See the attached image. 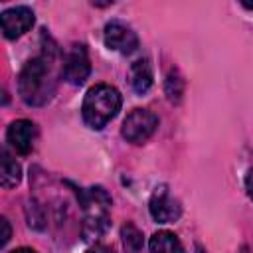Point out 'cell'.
Here are the masks:
<instances>
[{"label":"cell","mask_w":253,"mask_h":253,"mask_svg":"<svg viewBox=\"0 0 253 253\" xmlns=\"http://www.w3.org/2000/svg\"><path fill=\"white\" fill-rule=\"evenodd\" d=\"M55 45H43V51L32 57L18 75V93L30 107H42L55 95Z\"/></svg>","instance_id":"6da1fadb"},{"label":"cell","mask_w":253,"mask_h":253,"mask_svg":"<svg viewBox=\"0 0 253 253\" xmlns=\"http://www.w3.org/2000/svg\"><path fill=\"white\" fill-rule=\"evenodd\" d=\"M83 223L81 235L85 241H97L105 235L111 221V196L101 186H91L87 190L77 192Z\"/></svg>","instance_id":"7a4b0ae2"},{"label":"cell","mask_w":253,"mask_h":253,"mask_svg":"<svg viewBox=\"0 0 253 253\" xmlns=\"http://www.w3.org/2000/svg\"><path fill=\"white\" fill-rule=\"evenodd\" d=\"M121 105H123L121 93L113 85L99 83L87 91L83 99L81 115L89 128L101 130L111 119L117 117V113L121 111Z\"/></svg>","instance_id":"3957f363"},{"label":"cell","mask_w":253,"mask_h":253,"mask_svg":"<svg viewBox=\"0 0 253 253\" xmlns=\"http://www.w3.org/2000/svg\"><path fill=\"white\" fill-rule=\"evenodd\" d=\"M158 128V117L148 109H132L123 121V136L132 144H142Z\"/></svg>","instance_id":"277c9868"},{"label":"cell","mask_w":253,"mask_h":253,"mask_svg":"<svg viewBox=\"0 0 253 253\" xmlns=\"http://www.w3.org/2000/svg\"><path fill=\"white\" fill-rule=\"evenodd\" d=\"M89 73H91V61H89L87 47L83 43L71 45L63 55L61 77L71 85H81V83H85Z\"/></svg>","instance_id":"5b68a950"},{"label":"cell","mask_w":253,"mask_h":253,"mask_svg":"<svg viewBox=\"0 0 253 253\" xmlns=\"http://www.w3.org/2000/svg\"><path fill=\"white\" fill-rule=\"evenodd\" d=\"M103 38H105V45H107L109 49L119 51V53H125V55L132 53V51L138 47V38H136V34L132 32L130 26H126V24L121 22V20H111V22H107Z\"/></svg>","instance_id":"8992f818"},{"label":"cell","mask_w":253,"mask_h":253,"mask_svg":"<svg viewBox=\"0 0 253 253\" xmlns=\"http://www.w3.org/2000/svg\"><path fill=\"white\" fill-rule=\"evenodd\" d=\"M2 34L6 40H16L24 36L34 26V10L28 6H14L2 12Z\"/></svg>","instance_id":"52a82bcc"},{"label":"cell","mask_w":253,"mask_h":253,"mask_svg":"<svg viewBox=\"0 0 253 253\" xmlns=\"http://www.w3.org/2000/svg\"><path fill=\"white\" fill-rule=\"evenodd\" d=\"M150 215L154 221L158 223H170L176 221L182 213L180 202L176 198L170 196V192L166 190V186H158L154 190V194L150 196V204H148Z\"/></svg>","instance_id":"ba28073f"},{"label":"cell","mask_w":253,"mask_h":253,"mask_svg":"<svg viewBox=\"0 0 253 253\" xmlns=\"http://www.w3.org/2000/svg\"><path fill=\"white\" fill-rule=\"evenodd\" d=\"M36 138H38V128L32 121L28 119H18L14 123H10L8 130H6V140L8 144L22 156L30 154L36 146Z\"/></svg>","instance_id":"9c48e42d"},{"label":"cell","mask_w":253,"mask_h":253,"mask_svg":"<svg viewBox=\"0 0 253 253\" xmlns=\"http://www.w3.org/2000/svg\"><path fill=\"white\" fill-rule=\"evenodd\" d=\"M130 87L142 95L152 87V69L148 59H136L130 65Z\"/></svg>","instance_id":"30bf717a"},{"label":"cell","mask_w":253,"mask_h":253,"mask_svg":"<svg viewBox=\"0 0 253 253\" xmlns=\"http://www.w3.org/2000/svg\"><path fill=\"white\" fill-rule=\"evenodd\" d=\"M148 249L150 253H186L172 231H156L148 241Z\"/></svg>","instance_id":"8fae6325"},{"label":"cell","mask_w":253,"mask_h":253,"mask_svg":"<svg viewBox=\"0 0 253 253\" xmlns=\"http://www.w3.org/2000/svg\"><path fill=\"white\" fill-rule=\"evenodd\" d=\"M22 180V168L20 164L10 156L8 150H2V174H0V184L4 188H14Z\"/></svg>","instance_id":"7c38bea8"},{"label":"cell","mask_w":253,"mask_h":253,"mask_svg":"<svg viewBox=\"0 0 253 253\" xmlns=\"http://www.w3.org/2000/svg\"><path fill=\"white\" fill-rule=\"evenodd\" d=\"M121 237H123V245L128 253H138L144 245V237L142 231L134 225V223H125L121 227Z\"/></svg>","instance_id":"4fadbf2b"},{"label":"cell","mask_w":253,"mask_h":253,"mask_svg":"<svg viewBox=\"0 0 253 253\" xmlns=\"http://www.w3.org/2000/svg\"><path fill=\"white\" fill-rule=\"evenodd\" d=\"M164 89H166V97H168L170 103H178L182 99V95H184V79L180 77V73L176 69L168 73Z\"/></svg>","instance_id":"5bb4252c"},{"label":"cell","mask_w":253,"mask_h":253,"mask_svg":"<svg viewBox=\"0 0 253 253\" xmlns=\"http://www.w3.org/2000/svg\"><path fill=\"white\" fill-rule=\"evenodd\" d=\"M0 225H2V239H0V245H6V243H8V239H10L12 229H10V223H8V219H6V217H2V219H0Z\"/></svg>","instance_id":"9a60e30c"},{"label":"cell","mask_w":253,"mask_h":253,"mask_svg":"<svg viewBox=\"0 0 253 253\" xmlns=\"http://www.w3.org/2000/svg\"><path fill=\"white\" fill-rule=\"evenodd\" d=\"M245 190H247V194H249V198L253 200V168L247 172V176H245Z\"/></svg>","instance_id":"2e32d148"},{"label":"cell","mask_w":253,"mask_h":253,"mask_svg":"<svg viewBox=\"0 0 253 253\" xmlns=\"http://www.w3.org/2000/svg\"><path fill=\"white\" fill-rule=\"evenodd\" d=\"M87 253H115L113 249H109V247H103V245H95L93 249H89Z\"/></svg>","instance_id":"e0dca14e"},{"label":"cell","mask_w":253,"mask_h":253,"mask_svg":"<svg viewBox=\"0 0 253 253\" xmlns=\"http://www.w3.org/2000/svg\"><path fill=\"white\" fill-rule=\"evenodd\" d=\"M10 253H36V251L30 249V247H20V249H14V251H10Z\"/></svg>","instance_id":"ac0fdd59"},{"label":"cell","mask_w":253,"mask_h":253,"mask_svg":"<svg viewBox=\"0 0 253 253\" xmlns=\"http://www.w3.org/2000/svg\"><path fill=\"white\" fill-rule=\"evenodd\" d=\"M235 253H249V249H247V247H245V245H243V247H239V249H237V251H235Z\"/></svg>","instance_id":"d6986e66"},{"label":"cell","mask_w":253,"mask_h":253,"mask_svg":"<svg viewBox=\"0 0 253 253\" xmlns=\"http://www.w3.org/2000/svg\"><path fill=\"white\" fill-rule=\"evenodd\" d=\"M243 6L249 8V10H253V2H243Z\"/></svg>","instance_id":"ffe728a7"}]
</instances>
